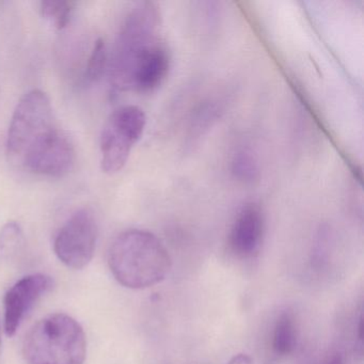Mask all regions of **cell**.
Listing matches in <instances>:
<instances>
[{"label": "cell", "mask_w": 364, "mask_h": 364, "mask_svg": "<svg viewBox=\"0 0 364 364\" xmlns=\"http://www.w3.org/2000/svg\"><path fill=\"white\" fill-rule=\"evenodd\" d=\"M6 146L12 163L39 176L63 178L75 163L73 144L56 124L50 100L39 89L16 105Z\"/></svg>", "instance_id": "obj_1"}, {"label": "cell", "mask_w": 364, "mask_h": 364, "mask_svg": "<svg viewBox=\"0 0 364 364\" xmlns=\"http://www.w3.org/2000/svg\"><path fill=\"white\" fill-rule=\"evenodd\" d=\"M170 67L171 55L159 35L123 36L116 41L110 78L118 90L152 92L165 82Z\"/></svg>", "instance_id": "obj_2"}, {"label": "cell", "mask_w": 364, "mask_h": 364, "mask_svg": "<svg viewBox=\"0 0 364 364\" xmlns=\"http://www.w3.org/2000/svg\"><path fill=\"white\" fill-rule=\"evenodd\" d=\"M108 266L123 287L144 289L167 278L172 261L165 245L155 234L131 229L119 234L110 245Z\"/></svg>", "instance_id": "obj_3"}, {"label": "cell", "mask_w": 364, "mask_h": 364, "mask_svg": "<svg viewBox=\"0 0 364 364\" xmlns=\"http://www.w3.org/2000/svg\"><path fill=\"white\" fill-rule=\"evenodd\" d=\"M86 355L84 329L65 313L40 319L23 342V357L27 364H84Z\"/></svg>", "instance_id": "obj_4"}, {"label": "cell", "mask_w": 364, "mask_h": 364, "mask_svg": "<svg viewBox=\"0 0 364 364\" xmlns=\"http://www.w3.org/2000/svg\"><path fill=\"white\" fill-rule=\"evenodd\" d=\"M146 125V114L138 106H122L110 114L100 138L101 167L105 173H118L124 168Z\"/></svg>", "instance_id": "obj_5"}, {"label": "cell", "mask_w": 364, "mask_h": 364, "mask_svg": "<svg viewBox=\"0 0 364 364\" xmlns=\"http://www.w3.org/2000/svg\"><path fill=\"white\" fill-rule=\"evenodd\" d=\"M97 240V223L88 208L74 213L57 232L54 251L57 257L72 269L86 267L93 255Z\"/></svg>", "instance_id": "obj_6"}, {"label": "cell", "mask_w": 364, "mask_h": 364, "mask_svg": "<svg viewBox=\"0 0 364 364\" xmlns=\"http://www.w3.org/2000/svg\"><path fill=\"white\" fill-rule=\"evenodd\" d=\"M54 287L52 277L31 274L14 283L4 299V325L7 336H14L33 306Z\"/></svg>", "instance_id": "obj_7"}, {"label": "cell", "mask_w": 364, "mask_h": 364, "mask_svg": "<svg viewBox=\"0 0 364 364\" xmlns=\"http://www.w3.org/2000/svg\"><path fill=\"white\" fill-rule=\"evenodd\" d=\"M265 234V218L259 204L246 203L230 229L228 244L232 252L240 259H252L259 255Z\"/></svg>", "instance_id": "obj_8"}, {"label": "cell", "mask_w": 364, "mask_h": 364, "mask_svg": "<svg viewBox=\"0 0 364 364\" xmlns=\"http://www.w3.org/2000/svg\"><path fill=\"white\" fill-rule=\"evenodd\" d=\"M298 344V329L295 316L289 311L281 313L274 323L272 347L279 357L294 353Z\"/></svg>", "instance_id": "obj_9"}, {"label": "cell", "mask_w": 364, "mask_h": 364, "mask_svg": "<svg viewBox=\"0 0 364 364\" xmlns=\"http://www.w3.org/2000/svg\"><path fill=\"white\" fill-rule=\"evenodd\" d=\"M25 246L24 233L16 221H9L0 230V259L14 261Z\"/></svg>", "instance_id": "obj_10"}, {"label": "cell", "mask_w": 364, "mask_h": 364, "mask_svg": "<svg viewBox=\"0 0 364 364\" xmlns=\"http://www.w3.org/2000/svg\"><path fill=\"white\" fill-rule=\"evenodd\" d=\"M75 8L76 3L69 0H59V1L53 0V1L40 3L42 18L58 31H63L69 26L75 12Z\"/></svg>", "instance_id": "obj_11"}, {"label": "cell", "mask_w": 364, "mask_h": 364, "mask_svg": "<svg viewBox=\"0 0 364 364\" xmlns=\"http://www.w3.org/2000/svg\"><path fill=\"white\" fill-rule=\"evenodd\" d=\"M232 174L234 178L246 184H252L259 180V168L252 152L240 150L232 159Z\"/></svg>", "instance_id": "obj_12"}, {"label": "cell", "mask_w": 364, "mask_h": 364, "mask_svg": "<svg viewBox=\"0 0 364 364\" xmlns=\"http://www.w3.org/2000/svg\"><path fill=\"white\" fill-rule=\"evenodd\" d=\"M108 65L107 50L104 40L99 39L93 46L92 52L87 63L86 78L97 82L103 76Z\"/></svg>", "instance_id": "obj_13"}, {"label": "cell", "mask_w": 364, "mask_h": 364, "mask_svg": "<svg viewBox=\"0 0 364 364\" xmlns=\"http://www.w3.org/2000/svg\"><path fill=\"white\" fill-rule=\"evenodd\" d=\"M321 364H346L344 353L341 351H334L331 355H328Z\"/></svg>", "instance_id": "obj_14"}, {"label": "cell", "mask_w": 364, "mask_h": 364, "mask_svg": "<svg viewBox=\"0 0 364 364\" xmlns=\"http://www.w3.org/2000/svg\"><path fill=\"white\" fill-rule=\"evenodd\" d=\"M227 364H253V362L250 355H246V353H240V355H234Z\"/></svg>", "instance_id": "obj_15"}, {"label": "cell", "mask_w": 364, "mask_h": 364, "mask_svg": "<svg viewBox=\"0 0 364 364\" xmlns=\"http://www.w3.org/2000/svg\"><path fill=\"white\" fill-rule=\"evenodd\" d=\"M0 360H1V325H0Z\"/></svg>", "instance_id": "obj_16"}]
</instances>
